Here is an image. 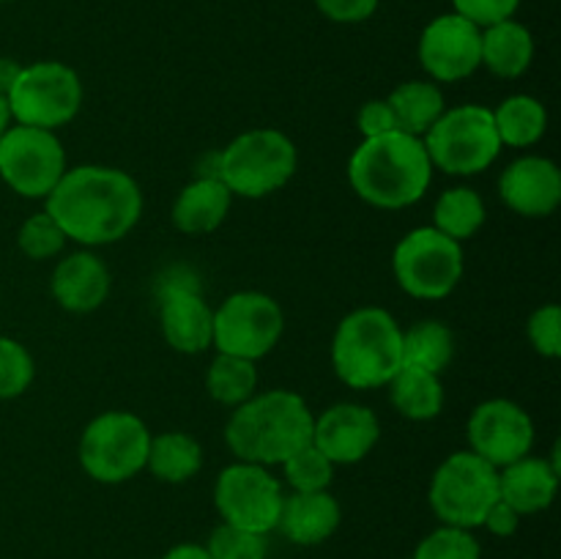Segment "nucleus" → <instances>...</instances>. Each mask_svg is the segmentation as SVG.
<instances>
[{
  "mask_svg": "<svg viewBox=\"0 0 561 559\" xmlns=\"http://www.w3.org/2000/svg\"><path fill=\"white\" fill-rule=\"evenodd\" d=\"M44 212L58 223L66 241L82 247L115 244L140 223L142 192L129 173L104 164L69 168L44 197Z\"/></svg>",
  "mask_w": 561,
  "mask_h": 559,
  "instance_id": "1",
  "label": "nucleus"
},
{
  "mask_svg": "<svg viewBox=\"0 0 561 559\" xmlns=\"http://www.w3.org/2000/svg\"><path fill=\"white\" fill-rule=\"evenodd\" d=\"M312 422L316 414L301 395L268 389L236 406L225 425V442L244 464L277 466L312 442Z\"/></svg>",
  "mask_w": 561,
  "mask_h": 559,
  "instance_id": "2",
  "label": "nucleus"
},
{
  "mask_svg": "<svg viewBox=\"0 0 561 559\" xmlns=\"http://www.w3.org/2000/svg\"><path fill=\"white\" fill-rule=\"evenodd\" d=\"M351 190L365 203L387 212L409 208L425 197L433 181V164L422 137L389 132L367 137L348 159Z\"/></svg>",
  "mask_w": 561,
  "mask_h": 559,
  "instance_id": "3",
  "label": "nucleus"
},
{
  "mask_svg": "<svg viewBox=\"0 0 561 559\" xmlns=\"http://www.w3.org/2000/svg\"><path fill=\"white\" fill-rule=\"evenodd\" d=\"M332 367L351 389H378L403 367V329L383 307H359L337 323Z\"/></svg>",
  "mask_w": 561,
  "mask_h": 559,
  "instance_id": "4",
  "label": "nucleus"
},
{
  "mask_svg": "<svg viewBox=\"0 0 561 559\" xmlns=\"http://www.w3.org/2000/svg\"><path fill=\"white\" fill-rule=\"evenodd\" d=\"M299 151L279 129H250L217 153V175L230 195L266 197L283 190L296 173Z\"/></svg>",
  "mask_w": 561,
  "mask_h": 559,
  "instance_id": "5",
  "label": "nucleus"
},
{
  "mask_svg": "<svg viewBox=\"0 0 561 559\" xmlns=\"http://www.w3.org/2000/svg\"><path fill=\"white\" fill-rule=\"evenodd\" d=\"M433 170L447 175L485 173L502 153L493 110L485 104H458L444 110L442 118L422 137Z\"/></svg>",
  "mask_w": 561,
  "mask_h": 559,
  "instance_id": "6",
  "label": "nucleus"
},
{
  "mask_svg": "<svg viewBox=\"0 0 561 559\" xmlns=\"http://www.w3.org/2000/svg\"><path fill=\"white\" fill-rule=\"evenodd\" d=\"M427 499L444 526L474 532L499 502V469L471 449H460L438 464Z\"/></svg>",
  "mask_w": 561,
  "mask_h": 559,
  "instance_id": "7",
  "label": "nucleus"
},
{
  "mask_svg": "<svg viewBox=\"0 0 561 559\" xmlns=\"http://www.w3.org/2000/svg\"><path fill=\"white\" fill-rule=\"evenodd\" d=\"M151 431L131 411H104L80 436V466L91 480L118 486L146 469Z\"/></svg>",
  "mask_w": 561,
  "mask_h": 559,
  "instance_id": "8",
  "label": "nucleus"
},
{
  "mask_svg": "<svg viewBox=\"0 0 561 559\" xmlns=\"http://www.w3.org/2000/svg\"><path fill=\"white\" fill-rule=\"evenodd\" d=\"M392 272L400 288L414 299H444L463 277V247L433 225L414 228L394 247Z\"/></svg>",
  "mask_w": 561,
  "mask_h": 559,
  "instance_id": "9",
  "label": "nucleus"
},
{
  "mask_svg": "<svg viewBox=\"0 0 561 559\" xmlns=\"http://www.w3.org/2000/svg\"><path fill=\"white\" fill-rule=\"evenodd\" d=\"M5 99H9L11 121L55 132L80 113L82 82L71 66L60 60H38L22 66Z\"/></svg>",
  "mask_w": 561,
  "mask_h": 559,
  "instance_id": "10",
  "label": "nucleus"
},
{
  "mask_svg": "<svg viewBox=\"0 0 561 559\" xmlns=\"http://www.w3.org/2000/svg\"><path fill=\"white\" fill-rule=\"evenodd\" d=\"M285 329L283 307L261 290H239L214 310L217 354L257 362L279 343Z\"/></svg>",
  "mask_w": 561,
  "mask_h": 559,
  "instance_id": "11",
  "label": "nucleus"
},
{
  "mask_svg": "<svg viewBox=\"0 0 561 559\" xmlns=\"http://www.w3.org/2000/svg\"><path fill=\"white\" fill-rule=\"evenodd\" d=\"M58 135L36 126H9L0 137V179L22 197H47L66 173Z\"/></svg>",
  "mask_w": 561,
  "mask_h": 559,
  "instance_id": "12",
  "label": "nucleus"
},
{
  "mask_svg": "<svg viewBox=\"0 0 561 559\" xmlns=\"http://www.w3.org/2000/svg\"><path fill=\"white\" fill-rule=\"evenodd\" d=\"M283 499L285 493L277 477L266 466L244 464V460L225 466L214 486V504L222 515V524L257 535L277 529Z\"/></svg>",
  "mask_w": 561,
  "mask_h": 559,
  "instance_id": "13",
  "label": "nucleus"
},
{
  "mask_svg": "<svg viewBox=\"0 0 561 559\" xmlns=\"http://www.w3.org/2000/svg\"><path fill=\"white\" fill-rule=\"evenodd\" d=\"M471 453L496 469L526 458L535 447V422L524 406L507 398H493L477 406L466 425Z\"/></svg>",
  "mask_w": 561,
  "mask_h": 559,
  "instance_id": "14",
  "label": "nucleus"
},
{
  "mask_svg": "<svg viewBox=\"0 0 561 559\" xmlns=\"http://www.w3.org/2000/svg\"><path fill=\"white\" fill-rule=\"evenodd\" d=\"M420 64L436 82H460L482 66V27L460 14L427 22L420 36Z\"/></svg>",
  "mask_w": 561,
  "mask_h": 559,
  "instance_id": "15",
  "label": "nucleus"
},
{
  "mask_svg": "<svg viewBox=\"0 0 561 559\" xmlns=\"http://www.w3.org/2000/svg\"><path fill=\"white\" fill-rule=\"evenodd\" d=\"M381 438V422L376 411L359 403H334L312 422V444L334 466H351L365 460Z\"/></svg>",
  "mask_w": 561,
  "mask_h": 559,
  "instance_id": "16",
  "label": "nucleus"
},
{
  "mask_svg": "<svg viewBox=\"0 0 561 559\" xmlns=\"http://www.w3.org/2000/svg\"><path fill=\"white\" fill-rule=\"evenodd\" d=\"M499 195L520 217H551L561 203V170L548 157H518L499 175Z\"/></svg>",
  "mask_w": 561,
  "mask_h": 559,
  "instance_id": "17",
  "label": "nucleus"
},
{
  "mask_svg": "<svg viewBox=\"0 0 561 559\" xmlns=\"http://www.w3.org/2000/svg\"><path fill=\"white\" fill-rule=\"evenodd\" d=\"M159 323L179 354H203L214 345V310L192 283H170L159 290Z\"/></svg>",
  "mask_w": 561,
  "mask_h": 559,
  "instance_id": "18",
  "label": "nucleus"
},
{
  "mask_svg": "<svg viewBox=\"0 0 561 559\" xmlns=\"http://www.w3.org/2000/svg\"><path fill=\"white\" fill-rule=\"evenodd\" d=\"M53 299L69 312H93L107 301L110 269L93 252L80 250L66 255L49 280Z\"/></svg>",
  "mask_w": 561,
  "mask_h": 559,
  "instance_id": "19",
  "label": "nucleus"
},
{
  "mask_svg": "<svg viewBox=\"0 0 561 559\" xmlns=\"http://www.w3.org/2000/svg\"><path fill=\"white\" fill-rule=\"evenodd\" d=\"M343 510L329 491H294L283 499L277 529L296 546H318L337 532Z\"/></svg>",
  "mask_w": 561,
  "mask_h": 559,
  "instance_id": "20",
  "label": "nucleus"
},
{
  "mask_svg": "<svg viewBox=\"0 0 561 559\" xmlns=\"http://www.w3.org/2000/svg\"><path fill=\"white\" fill-rule=\"evenodd\" d=\"M559 471L546 458H526L499 469V499L518 515L540 513L557 499Z\"/></svg>",
  "mask_w": 561,
  "mask_h": 559,
  "instance_id": "21",
  "label": "nucleus"
},
{
  "mask_svg": "<svg viewBox=\"0 0 561 559\" xmlns=\"http://www.w3.org/2000/svg\"><path fill=\"white\" fill-rule=\"evenodd\" d=\"M230 195L228 186L219 179H195L179 192L173 203V225L181 233L201 236L211 233L225 223L230 212Z\"/></svg>",
  "mask_w": 561,
  "mask_h": 559,
  "instance_id": "22",
  "label": "nucleus"
},
{
  "mask_svg": "<svg viewBox=\"0 0 561 559\" xmlns=\"http://www.w3.org/2000/svg\"><path fill=\"white\" fill-rule=\"evenodd\" d=\"M535 58V38L529 27L515 20H502L482 27V66L491 75L515 80L524 75Z\"/></svg>",
  "mask_w": 561,
  "mask_h": 559,
  "instance_id": "23",
  "label": "nucleus"
},
{
  "mask_svg": "<svg viewBox=\"0 0 561 559\" xmlns=\"http://www.w3.org/2000/svg\"><path fill=\"white\" fill-rule=\"evenodd\" d=\"M389 107L394 113V124L398 132H405L411 137H425L427 129L436 124L447 110L444 93L436 82L425 80H409L400 82L392 93L387 96Z\"/></svg>",
  "mask_w": 561,
  "mask_h": 559,
  "instance_id": "24",
  "label": "nucleus"
},
{
  "mask_svg": "<svg viewBox=\"0 0 561 559\" xmlns=\"http://www.w3.org/2000/svg\"><path fill=\"white\" fill-rule=\"evenodd\" d=\"M389 387V398H392L394 409L414 422L436 420L444 409V387L442 376L436 373L420 370V367L403 365L392 376Z\"/></svg>",
  "mask_w": 561,
  "mask_h": 559,
  "instance_id": "25",
  "label": "nucleus"
},
{
  "mask_svg": "<svg viewBox=\"0 0 561 559\" xmlns=\"http://www.w3.org/2000/svg\"><path fill=\"white\" fill-rule=\"evenodd\" d=\"M146 469L159 482L179 486V482L192 480L203 469V447L190 433H159V436H151Z\"/></svg>",
  "mask_w": 561,
  "mask_h": 559,
  "instance_id": "26",
  "label": "nucleus"
},
{
  "mask_svg": "<svg viewBox=\"0 0 561 559\" xmlns=\"http://www.w3.org/2000/svg\"><path fill=\"white\" fill-rule=\"evenodd\" d=\"M493 124H496L502 146L529 148L546 135L548 110L540 99L529 96V93H515L493 110Z\"/></svg>",
  "mask_w": 561,
  "mask_h": 559,
  "instance_id": "27",
  "label": "nucleus"
},
{
  "mask_svg": "<svg viewBox=\"0 0 561 559\" xmlns=\"http://www.w3.org/2000/svg\"><path fill=\"white\" fill-rule=\"evenodd\" d=\"M485 201L471 186H453V190L442 192L433 206V228L455 241L474 239L485 225Z\"/></svg>",
  "mask_w": 561,
  "mask_h": 559,
  "instance_id": "28",
  "label": "nucleus"
},
{
  "mask_svg": "<svg viewBox=\"0 0 561 559\" xmlns=\"http://www.w3.org/2000/svg\"><path fill=\"white\" fill-rule=\"evenodd\" d=\"M455 356L453 329L442 321H416L403 332V365L442 376Z\"/></svg>",
  "mask_w": 561,
  "mask_h": 559,
  "instance_id": "29",
  "label": "nucleus"
},
{
  "mask_svg": "<svg viewBox=\"0 0 561 559\" xmlns=\"http://www.w3.org/2000/svg\"><path fill=\"white\" fill-rule=\"evenodd\" d=\"M206 389L217 403L230 406V409L247 403L257 389L255 362L241 360V356L217 354L206 373Z\"/></svg>",
  "mask_w": 561,
  "mask_h": 559,
  "instance_id": "30",
  "label": "nucleus"
},
{
  "mask_svg": "<svg viewBox=\"0 0 561 559\" xmlns=\"http://www.w3.org/2000/svg\"><path fill=\"white\" fill-rule=\"evenodd\" d=\"M283 475L294 491L310 493V491H329L334 477V464L316 447V444H305L296 449L288 460H283Z\"/></svg>",
  "mask_w": 561,
  "mask_h": 559,
  "instance_id": "31",
  "label": "nucleus"
},
{
  "mask_svg": "<svg viewBox=\"0 0 561 559\" xmlns=\"http://www.w3.org/2000/svg\"><path fill=\"white\" fill-rule=\"evenodd\" d=\"M414 559H482V548L474 532L442 524L422 537L414 548Z\"/></svg>",
  "mask_w": 561,
  "mask_h": 559,
  "instance_id": "32",
  "label": "nucleus"
},
{
  "mask_svg": "<svg viewBox=\"0 0 561 559\" xmlns=\"http://www.w3.org/2000/svg\"><path fill=\"white\" fill-rule=\"evenodd\" d=\"M36 378L31 351L14 338H0V400L20 398Z\"/></svg>",
  "mask_w": 561,
  "mask_h": 559,
  "instance_id": "33",
  "label": "nucleus"
},
{
  "mask_svg": "<svg viewBox=\"0 0 561 559\" xmlns=\"http://www.w3.org/2000/svg\"><path fill=\"white\" fill-rule=\"evenodd\" d=\"M211 559H266L268 543L266 535L239 529V526L219 524L206 543Z\"/></svg>",
  "mask_w": 561,
  "mask_h": 559,
  "instance_id": "34",
  "label": "nucleus"
},
{
  "mask_svg": "<svg viewBox=\"0 0 561 559\" xmlns=\"http://www.w3.org/2000/svg\"><path fill=\"white\" fill-rule=\"evenodd\" d=\"M16 244L33 261H47V258H55L64 250L66 236L47 212H38L22 223L20 233H16Z\"/></svg>",
  "mask_w": 561,
  "mask_h": 559,
  "instance_id": "35",
  "label": "nucleus"
},
{
  "mask_svg": "<svg viewBox=\"0 0 561 559\" xmlns=\"http://www.w3.org/2000/svg\"><path fill=\"white\" fill-rule=\"evenodd\" d=\"M526 334H529L531 349L546 360H559L561 356V307L559 305H542L537 307L526 323Z\"/></svg>",
  "mask_w": 561,
  "mask_h": 559,
  "instance_id": "36",
  "label": "nucleus"
},
{
  "mask_svg": "<svg viewBox=\"0 0 561 559\" xmlns=\"http://www.w3.org/2000/svg\"><path fill=\"white\" fill-rule=\"evenodd\" d=\"M455 14L466 16L477 27L496 25L502 20H513L520 0H453Z\"/></svg>",
  "mask_w": 561,
  "mask_h": 559,
  "instance_id": "37",
  "label": "nucleus"
},
{
  "mask_svg": "<svg viewBox=\"0 0 561 559\" xmlns=\"http://www.w3.org/2000/svg\"><path fill=\"white\" fill-rule=\"evenodd\" d=\"M312 3L327 20L340 22V25H356V22L370 20L378 9V0H312Z\"/></svg>",
  "mask_w": 561,
  "mask_h": 559,
  "instance_id": "38",
  "label": "nucleus"
},
{
  "mask_svg": "<svg viewBox=\"0 0 561 559\" xmlns=\"http://www.w3.org/2000/svg\"><path fill=\"white\" fill-rule=\"evenodd\" d=\"M356 126H359L362 137H381L389 135V132H398V124H394V113L389 107L387 99H370L359 107V115H356Z\"/></svg>",
  "mask_w": 561,
  "mask_h": 559,
  "instance_id": "39",
  "label": "nucleus"
},
{
  "mask_svg": "<svg viewBox=\"0 0 561 559\" xmlns=\"http://www.w3.org/2000/svg\"><path fill=\"white\" fill-rule=\"evenodd\" d=\"M520 518H524V515H518L507 502H502V499H499V502L488 510L482 526H485V529L496 537H513L515 532H518Z\"/></svg>",
  "mask_w": 561,
  "mask_h": 559,
  "instance_id": "40",
  "label": "nucleus"
},
{
  "mask_svg": "<svg viewBox=\"0 0 561 559\" xmlns=\"http://www.w3.org/2000/svg\"><path fill=\"white\" fill-rule=\"evenodd\" d=\"M162 559H211V557H208L206 546H197V543H179V546L170 548Z\"/></svg>",
  "mask_w": 561,
  "mask_h": 559,
  "instance_id": "41",
  "label": "nucleus"
},
{
  "mask_svg": "<svg viewBox=\"0 0 561 559\" xmlns=\"http://www.w3.org/2000/svg\"><path fill=\"white\" fill-rule=\"evenodd\" d=\"M20 71L22 66L16 64L14 58H0V96H5V93L11 91V85L16 82Z\"/></svg>",
  "mask_w": 561,
  "mask_h": 559,
  "instance_id": "42",
  "label": "nucleus"
},
{
  "mask_svg": "<svg viewBox=\"0 0 561 559\" xmlns=\"http://www.w3.org/2000/svg\"><path fill=\"white\" fill-rule=\"evenodd\" d=\"M11 126V110H9V99L0 96V137L5 135V129Z\"/></svg>",
  "mask_w": 561,
  "mask_h": 559,
  "instance_id": "43",
  "label": "nucleus"
},
{
  "mask_svg": "<svg viewBox=\"0 0 561 559\" xmlns=\"http://www.w3.org/2000/svg\"><path fill=\"white\" fill-rule=\"evenodd\" d=\"M0 3H5V0H0Z\"/></svg>",
  "mask_w": 561,
  "mask_h": 559,
  "instance_id": "44",
  "label": "nucleus"
}]
</instances>
